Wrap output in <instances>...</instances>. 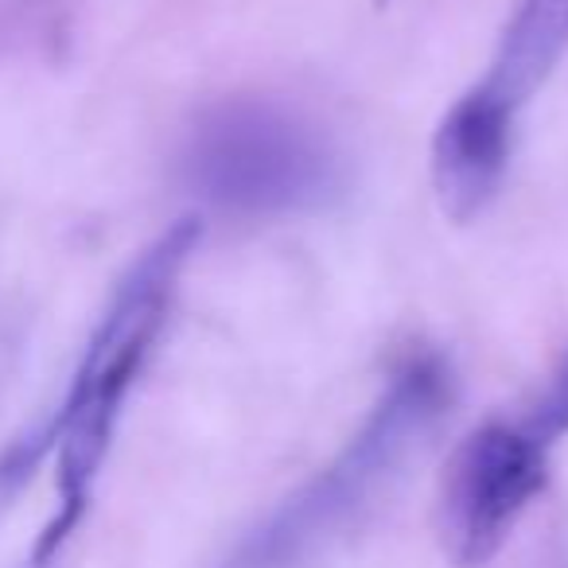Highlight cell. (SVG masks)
<instances>
[{"label": "cell", "mask_w": 568, "mask_h": 568, "mask_svg": "<svg viewBox=\"0 0 568 568\" xmlns=\"http://www.w3.org/2000/svg\"><path fill=\"white\" fill-rule=\"evenodd\" d=\"M549 456L526 420H487L452 448L436 483L433 529L456 568H487L549 487Z\"/></svg>", "instance_id": "277c9868"}, {"label": "cell", "mask_w": 568, "mask_h": 568, "mask_svg": "<svg viewBox=\"0 0 568 568\" xmlns=\"http://www.w3.org/2000/svg\"><path fill=\"white\" fill-rule=\"evenodd\" d=\"M568 55V0H518L475 87L518 118Z\"/></svg>", "instance_id": "8992f818"}, {"label": "cell", "mask_w": 568, "mask_h": 568, "mask_svg": "<svg viewBox=\"0 0 568 568\" xmlns=\"http://www.w3.org/2000/svg\"><path fill=\"white\" fill-rule=\"evenodd\" d=\"M521 420H526L545 444H557L560 436H568V347H565V355H560V363L552 366L541 397H537L534 409Z\"/></svg>", "instance_id": "52a82bcc"}, {"label": "cell", "mask_w": 568, "mask_h": 568, "mask_svg": "<svg viewBox=\"0 0 568 568\" xmlns=\"http://www.w3.org/2000/svg\"><path fill=\"white\" fill-rule=\"evenodd\" d=\"M514 118L498 102H490L479 87H471L433 133V191L444 219L467 226L498 199L510 172L514 152Z\"/></svg>", "instance_id": "5b68a950"}, {"label": "cell", "mask_w": 568, "mask_h": 568, "mask_svg": "<svg viewBox=\"0 0 568 568\" xmlns=\"http://www.w3.org/2000/svg\"><path fill=\"white\" fill-rule=\"evenodd\" d=\"M452 402V371L433 351H413L394 374L378 402L371 405L358 433L316 479L288 495L265 526L242 541L226 568H296L304 557L339 537L378 490L397 475L413 448L433 433Z\"/></svg>", "instance_id": "7a4b0ae2"}, {"label": "cell", "mask_w": 568, "mask_h": 568, "mask_svg": "<svg viewBox=\"0 0 568 568\" xmlns=\"http://www.w3.org/2000/svg\"><path fill=\"white\" fill-rule=\"evenodd\" d=\"M374 4H378V9H386V4H389V0H374Z\"/></svg>", "instance_id": "ba28073f"}, {"label": "cell", "mask_w": 568, "mask_h": 568, "mask_svg": "<svg viewBox=\"0 0 568 568\" xmlns=\"http://www.w3.org/2000/svg\"><path fill=\"white\" fill-rule=\"evenodd\" d=\"M32 568H48V565H32Z\"/></svg>", "instance_id": "9c48e42d"}, {"label": "cell", "mask_w": 568, "mask_h": 568, "mask_svg": "<svg viewBox=\"0 0 568 568\" xmlns=\"http://www.w3.org/2000/svg\"><path fill=\"white\" fill-rule=\"evenodd\" d=\"M187 183L211 206L245 219L320 211L347 187L335 144L296 110L268 98H226L191 129Z\"/></svg>", "instance_id": "3957f363"}, {"label": "cell", "mask_w": 568, "mask_h": 568, "mask_svg": "<svg viewBox=\"0 0 568 568\" xmlns=\"http://www.w3.org/2000/svg\"><path fill=\"white\" fill-rule=\"evenodd\" d=\"M199 237H203V222L187 214V219L172 222L129 265V273L113 288L110 308L98 320L94 335L82 351V363L74 371L63 405L36 433L12 440L9 452L0 456V498L24 487L48 452L59 456V510L36 545L32 565H48L87 514L98 471H102L113 433H118L121 409L164 332L180 276Z\"/></svg>", "instance_id": "6da1fadb"}]
</instances>
